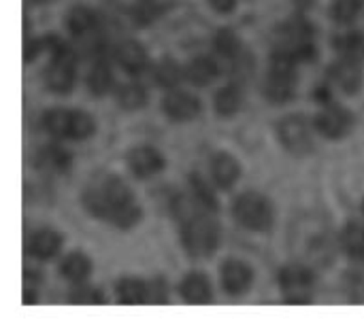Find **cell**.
Segmentation results:
<instances>
[{
  "mask_svg": "<svg viewBox=\"0 0 364 327\" xmlns=\"http://www.w3.org/2000/svg\"><path fill=\"white\" fill-rule=\"evenodd\" d=\"M83 202L92 215L107 219L117 228H132L141 219L136 198L113 174H96L83 194Z\"/></svg>",
  "mask_w": 364,
  "mask_h": 327,
  "instance_id": "1",
  "label": "cell"
},
{
  "mask_svg": "<svg viewBox=\"0 0 364 327\" xmlns=\"http://www.w3.org/2000/svg\"><path fill=\"white\" fill-rule=\"evenodd\" d=\"M181 236H183V247L190 255L194 257H209L220 240V230L218 226L194 213L188 219H183V228H181Z\"/></svg>",
  "mask_w": 364,
  "mask_h": 327,
  "instance_id": "2",
  "label": "cell"
},
{
  "mask_svg": "<svg viewBox=\"0 0 364 327\" xmlns=\"http://www.w3.org/2000/svg\"><path fill=\"white\" fill-rule=\"evenodd\" d=\"M45 128L55 136L79 140V138H90L94 134V119L81 111L55 109L45 115Z\"/></svg>",
  "mask_w": 364,
  "mask_h": 327,
  "instance_id": "3",
  "label": "cell"
},
{
  "mask_svg": "<svg viewBox=\"0 0 364 327\" xmlns=\"http://www.w3.org/2000/svg\"><path fill=\"white\" fill-rule=\"evenodd\" d=\"M49 45L53 51V60L45 72L47 85L58 94H66V92H70V87L75 83V53H73V49L64 47L55 38L53 40L49 38Z\"/></svg>",
  "mask_w": 364,
  "mask_h": 327,
  "instance_id": "4",
  "label": "cell"
},
{
  "mask_svg": "<svg viewBox=\"0 0 364 327\" xmlns=\"http://www.w3.org/2000/svg\"><path fill=\"white\" fill-rule=\"evenodd\" d=\"M235 217L239 219L241 226H245L247 230H254V232H262L273 226V209H271L269 200L254 192L237 198Z\"/></svg>",
  "mask_w": 364,
  "mask_h": 327,
  "instance_id": "5",
  "label": "cell"
},
{
  "mask_svg": "<svg viewBox=\"0 0 364 327\" xmlns=\"http://www.w3.org/2000/svg\"><path fill=\"white\" fill-rule=\"evenodd\" d=\"M282 289L286 294V300L292 304H305L311 300V287H314V277L307 268L303 266H288L279 275Z\"/></svg>",
  "mask_w": 364,
  "mask_h": 327,
  "instance_id": "6",
  "label": "cell"
},
{
  "mask_svg": "<svg viewBox=\"0 0 364 327\" xmlns=\"http://www.w3.org/2000/svg\"><path fill=\"white\" fill-rule=\"evenodd\" d=\"M277 134L279 140L284 143V147L296 155L309 153L311 151V134L309 128L305 123V119L301 117H286L279 126H277Z\"/></svg>",
  "mask_w": 364,
  "mask_h": 327,
  "instance_id": "7",
  "label": "cell"
},
{
  "mask_svg": "<svg viewBox=\"0 0 364 327\" xmlns=\"http://www.w3.org/2000/svg\"><path fill=\"white\" fill-rule=\"evenodd\" d=\"M318 130L328 138H343L352 128V115L337 104H326L324 111L316 117Z\"/></svg>",
  "mask_w": 364,
  "mask_h": 327,
  "instance_id": "8",
  "label": "cell"
},
{
  "mask_svg": "<svg viewBox=\"0 0 364 327\" xmlns=\"http://www.w3.org/2000/svg\"><path fill=\"white\" fill-rule=\"evenodd\" d=\"M164 113L175 121H190L200 113V102L186 92H171L164 102Z\"/></svg>",
  "mask_w": 364,
  "mask_h": 327,
  "instance_id": "9",
  "label": "cell"
},
{
  "mask_svg": "<svg viewBox=\"0 0 364 327\" xmlns=\"http://www.w3.org/2000/svg\"><path fill=\"white\" fill-rule=\"evenodd\" d=\"M128 166L134 172V177L147 179V177L158 174L164 168V160H162L160 151H156L151 147H139L128 155Z\"/></svg>",
  "mask_w": 364,
  "mask_h": 327,
  "instance_id": "10",
  "label": "cell"
},
{
  "mask_svg": "<svg viewBox=\"0 0 364 327\" xmlns=\"http://www.w3.org/2000/svg\"><path fill=\"white\" fill-rule=\"evenodd\" d=\"M331 74L337 81V85L348 94H356L360 89V85H363V70L354 62V57H350V55L335 62L333 68H331Z\"/></svg>",
  "mask_w": 364,
  "mask_h": 327,
  "instance_id": "11",
  "label": "cell"
},
{
  "mask_svg": "<svg viewBox=\"0 0 364 327\" xmlns=\"http://www.w3.org/2000/svg\"><path fill=\"white\" fill-rule=\"evenodd\" d=\"M252 279H254V275H252V270L243 262L230 260L222 268V283H224L228 294H243V292H247L250 285H252Z\"/></svg>",
  "mask_w": 364,
  "mask_h": 327,
  "instance_id": "12",
  "label": "cell"
},
{
  "mask_svg": "<svg viewBox=\"0 0 364 327\" xmlns=\"http://www.w3.org/2000/svg\"><path fill=\"white\" fill-rule=\"evenodd\" d=\"M211 172H213L215 183L222 189H230L235 185V181L239 179V174H241V166H239V162L232 155L218 153L213 157V162H211Z\"/></svg>",
  "mask_w": 364,
  "mask_h": 327,
  "instance_id": "13",
  "label": "cell"
},
{
  "mask_svg": "<svg viewBox=\"0 0 364 327\" xmlns=\"http://www.w3.org/2000/svg\"><path fill=\"white\" fill-rule=\"evenodd\" d=\"M60 247H62V238L58 232H51V230L36 232L28 243V251L36 260H49V257L58 255Z\"/></svg>",
  "mask_w": 364,
  "mask_h": 327,
  "instance_id": "14",
  "label": "cell"
},
{
  "mask_svg": "<svg viewBox=\"0 0 364 327\" xmlns=\"http://www.w3.org/2000/svg\"><path fill=\"white\" fill-rule=\"evenodd\" d=\"M117 60L132 74L143 72L147 68V53H145L143 45H139L134 40H126L117 47Z\"/></svg>",
  "mask_w": 364,
  "mask_h": 327,
  "instance_id": "15",
  "label": "cell"
},
{
  "mask_svg": "<svg viewBox=\"0 0 364 327\" xmlns=\"http://www.w3.org/2000/svg\"><path fill=\"white\" fill-rule=\"evenodd\" d=\"M181 296L192 304H205L211 300V285L203 275H190L181 283Z\"/></svg>",
  "mask_w": 364,
  "mask_h": 327,
  "instance_id": "16",
  "label": "cell"
},
{
  "mask_svg": "<svg viewBox=\"0 0 364 327\" xmlns=\"http://www.w3.org/2000/svg\"><path fill=\"white\" fill-rule=\"evenodd\" d=\"M60 270H62L64 279L79 283V281H85V279H87V275H90V270H92V264H90V260H87L83 253H70V255L62 262V268H60Z\"/></svg>",
  "mask_w": 364,
  "mask_h": 327,
  "instance_id": "17",
  "label": "cell"
},
{
  "mask_svg": "<svg viewBox=\"0 0 364 327\" xmlns=\"http://www.w3.org/2000/svg\"><path fill=\"white\" fill-rule=\"evenodd\" d=\"M149 298V287L136 279H124L117 285V300L124 304H141Z\"/></svg>",
  "mask_w": 364,
  "mask_h": 327,
  "instance_id": "18",
  "label": "cell"
},
{
  "mask_svg": "<svg viewBox=\"0 0 364 327\" xmlns=\"http://www.w3.org/2000/svg\"><path fill=\"white\" fill-rule=\"evenodd\" d=\"M186 74H188V79H190L194 85H207V83H211V81L218 77V66H215V62L209 60V57H196V60L188 66Z\"/></svg>",
  "mask_w": 364,
  "mask_h": 327,
  "instance_id": "19",
  "label": "cell"
},
{
  "mask_svg": "<svg viewBox=\"0 0 364 327\" xmlns=\"http://www.w3.org/2000/svg\"><path fill=\"white\" fill-rule=\"evenodd\" d=\"M117 102L122 109L126 111H136V109H143L145 102H147V92L143 89V85L139 83H126L119 87L117 92Z\"/></svg>",
  "mask_w": 364,
  "mask_h": 327,
  "instance_id": "20",
  "label": "cell"
},
{
  "mask_svg": "<svg viewBox=\"0 0 364 327\" xmlns=\"http://www.w3.org/2000/svg\"><path fill=\"white\" fill-rule=\"evenodd\" d=\"M341 243L346 247V251L350 253V257L358 260L364 264V226L360 223H350L343 230Z\"/></svg>",
  "mask_w": 364,
  "mask_h": 327,
  "instance_id": "21",
  "label": "cell"
},
{
  "mask_svg": "<svg viewBox=\"0 0 364 327\" xmlns=\"http://www.w3.org/2000/svg\"><path fill=\"white\" fill-rule=\"evenodd\" d=\"M41 166L49 172L64 174L70 168V155L60 147H47L41 153Z\"/></svg>",
  "mask_w": 364,
  "mask_h": 327,
  "instance_id": "22",
  "label": "cell"
},
{
  "mask_svg": "<svg viewBox=\"0 0 364 327\" xmlns=\"http://www.w3.org/2000/svg\"><path fill=\"white\" fill-rule=\"evenodd\" d=\"M241 102H243V94L235 85L222 87L215 96V109L220 115H235L241 109Z\"/></svg>",
  "mask_w": 364,
  "mask_h": 327,
  "instance_id": "23",
  "label": "cell"
},
{
  "mask_svg": "<svg viewBox=\"0 0 364 327\" xmlns=\"http://www.w3.org/2000/svg\"><path fill=\"white\" fill-rule=\"evenodd\" d=\"M66 23L75 34H90L96 26V17L90 9L85 6H75L68 15H66Z\"/></svg>",
  "mask_w": 364,
  "mask_h": 327,
  "instance_id": "24",
  "label": "cell"
},
{
  "mask_svg": "<svg viewBox=\"0 0 364 327\" xmlns=\"http://www.w3.org/2000/svg\"><path fill=\"white\" fill-rule=\"evenodd\" d=\"M87 85H90L92 94H96V96L107 94V92L111 89V85H113V74H111L109 66L102 64V62H98V64L90 70V74H87Z\"/></svg>",
  "mask_w": 364,
  "mask_h": 327,
  "instance_id": "25",
  "label": "cell"
},
{
  "mask_svg": "<svg viewBox=\"0 0 364 327\" xmlns=\"http://www.w3.org/2000/svg\"><path fill=\"white\" fill-rule=\"evenodd\" d=\"M181 79V68L175 60L164 57L158 66H156V81L162 87H175Z\"/></svg>",
  "mask_w": 364,
  "mask_h": 327,
  "instance_id": "26",
  "label": "cell"
},
{
  "mask_svg": "<svg viewBox=\"0 0 364 327\" xmlns=\"http://www.w3.org/2000/svg\"><path fill=\"white\" fill-rule=\"evenodd\" d=\"M215 47L224 57L235 60V57L241 55V43H239V38L235 36L232 30H220L218 36H215Z\"/></svg>",
  "mask_w": 364,
  "mask_h": 327,
  "instance_id": "27",
  "label": "cell"
},
{
  "mask_svg": "<svg viewBox=\"0 0 364 327\" xmlns=\"http://www.w3.org/2000/svg\"><path fill=\"white\" fill-rule=\"evenodd\" d=\"M360 6H363V0H335L333 4V17L335 21L339 23H350L356 19V15L360 13Z\"/></svg>",
  "mask_w": 364,
  "mask_h": 327,
  "instance_id": "28",
  "label": "cell"
},
{
  "mask_svg": "<svg viewBox=\"0 0 364 327\" xmlns=\"http://www.w3.org/2000/svg\"><path fill=\"white\" fill-rule=\"evenodd\" d=\"M70 302H75V304H100V302H105V296L96 287H77L70 296Z\"/></svg>",
  "mask_w": 364,
  "mask_h": 327,
  "instance_id": "29",
  "label": "cell"
},
{
  "mask_svg": "<svg viewBox=\"0 0 364 327\" xmlns=\"http://www.w3.org/2000/svg\"><path fill=\"white\" fill-rule=\"evenodd\" d=\"M192 183H194V192H196V200H198V204H203V206H207V209H215V198L211 196V192L207 189V185L200 181V179H192Z\"/></svg>",
  "mask_w": 364,
  "mask_h": 327,
  "instance_id": "30",
  "label": "cell"
},
{
  "mask_svg": "<svg viewBox=\"0 0 364 327\" xmlns=\"http://www.w3.org/2000/svg\"><path fill=\"white\" fill-rule=\"evenodd\" d=\"M209 2L218 13H228L237 6V0H209Z\"/></svg>",
  "mask_w": 364,
  "mask_h": 327,
  "instance_id": "31",
  "label": "cell"
},
{
  "mask_svg": "<svg viewBox=\"0 0 364 327\" xmlns=\"http://www.w3.org/2000/svg\"><path fill=\"white\" fill-rule=\"evenodd\" d=\"M28 2H36L38 4V2H45V0H28Z\"/></svg>",
  "mask_w": 364,
  "mask_h": 327,
  "instance_id": "32",
  "label": "cell"
}]
</instances>
